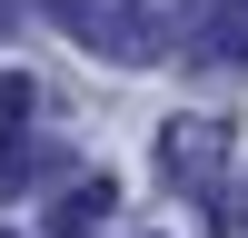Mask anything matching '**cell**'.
I'll use <instances>...</instances> for the list:
<instances>
[{"mask_svg":"<svg viewBox=\"0 0 248 238\" xmlns=\"http://www.w3.org/2000/svg\"><path fill=\"white\" fill-rule=\"evenodd\" d=\"M30 119H40V89H30V79H0V198H20V189H30Z\"/></svg>","mask_w":248,"mask_h":238,"instance_id":"obj_3","label":"cell"},{"mask_svg":"<svg viewBox=\"0 0 248 238\" xmlns=\"http://www.w3.org/2000/svg\"><path fill=\"white\" fill-rule=\"evenodd\" d=\"M189 50H199V60H218V70H238V60H248V0H218V10L199 20Z\"/></svg>","mask_w":248,"mask_h":238,"instance_id":"obj_4","label":"cell"},{"mask_svg":"<svg viewBox=\"0 0 248 238\" xmlns=\"http://www.w3.org/2000/svg\"><path fill=\"white\" fill-rule=\"evenodd\" d=\"M0 20H10V0H0Z\"/></svg>","mask_w":248,"mask_h":238,"instance_id":"obj_6","label":"cell"},{"mask_svg":"<svg viewBox=\"0 0 248 238\" xmlns=\"http://www.w3.org/2000/svg\"><path fill=\"white\" fill-rule=\"evenodd\" d=\"M40 10H50L60 30L79 40V50L119 60V70H139V60H159V30H149V0H40Z\"/></svg>","mask_w":248,"mask_h":238,"instance_id":"obj_1","label":"cell"},{"mask_svg":"<svg viewBox=\"0 0 248 238\" xmlns=\"http://www.w3.org/2000/svg\"><path fill=\"white\" fill-rule=\"evenodd\" d=\"M229 228L248 238V178H238V189H229Z\"/></svg>","mask_w":248,"mask_h":238,"instance_id":"obj_5","label":"cell"},{"mask_svg":"<svg viewBox=\"0 0 248 238\" xmlns=\"http://www.w3.org/2000/svg\"><path fill=\"white\" fill-rule=\"evenodd\" d=\"M159 169H169V189L209 198L218 178H229V129H218V119H169V129H159Z\"/></svg>","mask_w":248,"mask_h":238,"instance_id":"obj_2","label":"cell"}]
</instances>
